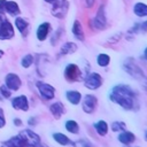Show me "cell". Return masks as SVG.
Listing matches in <instances>:
<instances>
[{
  "instance_id": "6da1fadb",
  "label": "cell",
  "mask_w": 147,
  "mask_h": 147,
  "mask_svg": "<svg viewBox=\"0 0 147 147\" xmlns=\"http://www.w3.org/2000/svg\"><path fill=\"white\" fill-rule=\"evenodd\" d=\"M109 100L122 107L124 110H137L139 108L137 93L131 86L125 84L115 85L109 92Z\"/></svg>"
},
{
  "instance_id": "7a4b0ae2",
  "label": "cell",
  "mask_w": 147,
  "mask_h": 147,
  "mask_svg": "<svg viewBox=\"0 0 147 147\" xmlns=\"http://www.w3.org/2000/svg\"><path fill=\"white\" fill-rule=\"evenodd\" d=\"M123 69H124V71H125L127 75H130V76H131L132 78H134V79L141 80V79L145 78L144 71L141 70V68L136 63L134 59H132V57L125 59V61L123 62Z\"/></svg>"
},
{
  "instance_id": "3957f363",
  "label": "cell",
  "mask_w": 147,
  "mask_h": 147,
  "mask_svg": "<svg viewBox=\"0 0 147 147\" xmlns=\"http://www.w3.org/2000/svg\"><path fill=\"white\" fill-rule=\"evenodd\" d=\"M64 77L68 82H80L83 80V74L79 67L75 63H69L64 69Z\"/></svg>"
},
{
  "instance_id": "277c9868",
  "label": "cell",
  "mask_w": 147,
  "mask_h": 147,
  "mask_svg": "<svg viewBox=\"0 0 147 147\" xmlns=\"http://www.w3.org/2000/svg\"><path fill=\"white\" fill-rule=\"evenodd\" d=\"M52 7V15L55 16L56 18H63L67 15L68 8H69V2L67 0H54Z\"/></svg>"
},
{
  "instance_id": "5b68a950",
  "label": "cell",
  "mask_w": 147,
  "mask_h": 147,
  "mask_svg": "<svg viewBox=\"0 0 147 147\" xmlns=\"http://www.w3.org/2000/svg\"><path fill=\"white\" fill-rule=\"evenodd\" d=\"M102 77L98 72H90L84 79V86L91 91H94L102 85Z\"/></svg>"
},
{
  "instance_id": "8992f818",
  "label": "cell",
  "mask_w": 147,
  "mask_h": 147,
  "mask_svg": "<svg viewBox=\"0 0 147 147\" xmlns=\"http://www.w3.org/2000/svg\"><path fill=\"white\" fill-rule=\"evenodd\" d=\"M15 34L13 25L7 21V18L0 14V39H10Z\"/></svg>"
},
{
  "instance_id": "52a82bcc",
  "label": "cell",
  "mask_w": 147,
  "mask_h": 147,
  "mask_svg": "<svg viewBox=\"0 0 147 147\" xmlns=\"http://www.w3.org/2000/svg\"><path fill=\"white\" fill-rule=\"evenodd\" d=\"M82 103V109L84 113L86 114H92L95 111L96 106H98V99L95 95L93 94H86L83 98V101H80Z\"/></svg>"
},
{
  "instance_id": "ba28073f",
  "label": "cell",
  "mask_w": 147,
  "mask_h": 147,
  "mask_svg": "<svg viewBox=\"0 0 147 147\" xmlns=\"http://www.w3.org/2000/svg\"><path fill=\"white\" fill-rule=\"evenodd\" d=\"M20 137L25 141V144L30 147H36L40 144V138L37 133L31 130H23L20 132Z\"/></svg>"
},
{
  "instance_id": "9c48e42d",
  "label": "cell",
  "mask_w": 147,
  "mask_h": 147,
  "mask_svg": "<svg viewBox=\"0 0 147 147\" xmlns=\"http://www.w3.org/2000/svg\"><path fill=\"white\" fill-rule=\"evenodd\" d=\"M37 88L39 91V94L42 96V99L45 100H52L55 96V88L47 84V83H42V82H37Z\"/></svg>"
},
{
  "instance_id": "30bf717a",
  "label": "cell",
  "mask_w": 147,
  "mask_h": 147,
  "mask_svg": "<svg viewBox=\"0 0 147 147\" xmlns=\"http://www.w3.org/2000/svg\"><path fill=\"white\" fill-rule=\"evenodd\" d=\"M93 23H94V26L99 30H102L106 28L107 18H106V13H105V6H100V8L93 20Z\"/></svg>"
},
{
  "instance_id": "8fae6325",
  "label": "cell",
  "mask_w": 147,
  "mask_h": 147,
  "mask_svg": "<svg viewBox=\"0 0 147 147\" xmlns=\"http://www.w3.org/2000/svg\"><path fill=\"white\" fill-rule=\"evenodd\" d=\"M6 86L9 90L13 91H17L21 87V79L17 75L15 74H8L6 76Z\"/></svg>"
},
{
  "instance_id": "7c38bea8",
  "label": "cell",
  "mask_w": 147,
  "mask_h": 147,
  "mask_svg": "<svg viewBox=\"0 0 147 147\" xmlns=\"http://www.w3.org/2000/svg\"><path fill=\"white\" fill-rule=\"evenodd\" d=\"M11 106L15 109L23 110V111H26L29 109V102H28V99L25 95H20V96L14 98L11 100Z\"/></svg>"
},
{
  "instance_id": "4fadbf2b",
  "label": "cell",
  "mask_w": 147,
  "mask_h": 147,
  "mask_svg": "<svg viewBox=\"0 0 147 147\" xmlns=\"http://www.w3.org/2000/svg\"><path fill=\"white\" fill-rule=\"evenodd\" d=\"M49 110H51V114H52L56 119L61 118V116H62L63 114H65V107H64V105H63L62 102H60V101H55L54 103H52L51 107H49Z\"/></svg>"
},
{
  "instance_id": "5bb4252c",
  "label": "cell",
  "mask_w": 147,
  "mask_h": 147,
  "mask_svg": "<svg viewBox=\"0 0 147 147\" xmlns=\"http://www.w3.org/2000/svg\"><path fill=\"white\" fill-rule=\"evenodd\" d=\"M117 140L123 145H131V144H133L136 141V136L131 131L124 130V131L119 132V134L117 137Z\"/></svg>"
},
{
  "instance_id": "9a60e30c",
  "label": "cell",
  "mask_w": 147,
  "mask_h": 147,
  "mask_svg": "<svg viewBox=\"0 0 147 147\" xmlns=\"http://www.w3.org/2000/svg\"><path fill=\"white\" fill-rule=\"evenodd\" d=\"M65 98L74 106L79 105L80 101H82V94H80V92H78L76 90H69V91H67L65 92Z\"/></svg>"
},
{
  "instance_id": "2e32d148",
  "label": "cell",
  "mask_w": 147,
  "mask_h": 147,
  "mask_svg": "<svg viewBox=\"0 0 147 147\" xmlns=\"http://www.w3.org/2000/svg\"><path fill=\"white\" fill-rule=\"evenodd\" d=\"M93 127H94L95 132H96L100 137H105V136L108 133V130H109L108 123H107L106 121H102V119H100V121H98L96 123H94Z\"/></svg>"
},
{
  "instance_id": "e0dca14e",
  "label": "cell",
  "mask_w": 147,
  "mask_h": 147,
  "mask_svg": "<svg viewBox=\"0 0 147 147\" xmlns=\"http://www.w3.org/2000/svg\"><path fill=\"white\" fill-rule=\"evenodd\" d=\"M51 30V24L45 22V23H41L39 26H38V30H37V38L39 40H45L46 37L48 36V32Z\"/></svg>"
},
{
  "instance_id": "ac0fdd59",
  "label": "cell",
  "mask_w": 147,
  "mask_h": 147,
  "mask_svg": "<svg viewBox=\"0 0 147 147\" xmlns=\"http://www.w3.org/2000/svg\"><path fill=\"white\" fill-rule=\"evenodd\" d=\"M71 30H72L74 36H75L78 40H84V39H85V37H84V31H83V26H82V24H80V22H79L78 20H76V21L74 22Z\"/></svg>"
},
{
  "instance_id": "d6986e66",
  "label": "cell",
  "mask_w": 147,
  "mask_h": 147,
  "mask_svg": "<svg viewBox=\"0 0 147 147\" xmlns=\"http://www.w3.org/2000/svg\"><path fill=\"white\" fill-rule=\"evenodd\" d=\"M53 139L57 144H60L61 146H67V145H71L72 144V141L69 139V137L65 136V134H63V133H61V132L53 133Z\"/></svg>"
},
{
  "instance_id": "ffe728a7",
  "label": "cell",
  "mask_w": 147,
  "mask_h": 147,
  "mask_svg": "<svg viewBox=\"0 0 147 147\" xmlns=\"http://www.w3.org/2000/svg\"><path fill=\"white\" fill-rule=\"evenodd\" d=\"M76 51H77V45L75 42L68 41V42H65V44L62 45L60 53H61V55H67V54H72Z\"/></svg>"
},
{
  "instance_id": "44dd1931",
  "label": "cell",
  "mask_w": 147,
  "mask_h": 147,
  "mask_svg": "<svg viewBox=\"0 0 147 147\" xmlns=\"http://www.w3.org/2000/svg\"><path fill=\"white\" fill-rule=\"evenodd\" d=\"M64 127L68 132L72 133V134H78L79 133V125L76 121L74 119H68L65 123H64Z\"/></svg>"
},
{
  "instance_id": "7402d4cb",
  "label": "cell",
  "mask_w": 147,
  "mask_h": 147,
  "mask_svg": "<svg viewBox=\"0 0 147 147\" xmlns=\"http://www.w3.org/2000/svg\"><path fill=\"white\" fill-rule=\"evenodd\" d=\"M133 13L138 17H145V16H147V5H145L142 2L136 3L134 7H133Z\"/></svg>"
},
{
  "instance_id": "603a6c76",
  "label": "cell",
  "mask_w": 147,
  "mask_h": 147,
  "mask_svg": "<svg viewBox=\"0 0 147 147\" xmlns=\"http://www.w3.org/2000/svg\"><path fill=\"white\" fill-rule=\"evenodd\" d=\"M15 25H16V28L20 30V32H21L23 36L26 34V31H28V22H26L25 20H23V18H21V17H17V18L15 20Z\"/></svg>"
},
{
  "instance_id": "cb8c5ba5",
  "label": "cell",
  "mask_w": 147,
  "mask_h": 147,
  "mask_svg": "<svg viewBox=\"0 0 147 147\" xmlns=\"http://www.w3.org/2000/svg\"><path fill=\"white\" fill-rule=\"evenodd\" d=\"M96 62H98V64H99L100 67L105 68V67H107V65L109 64V62H110V56H109L108 54H106V53H100V54L98 55V57H96Z\"/></svg>"
},
{
  "instance_id": "d4e9b609",
  "label": "cell",
  "mask_w": 147,
  "mask_h": 147,
  "mask_svg": "<svg viewBox=\"0 0 147 147\" xmlns=\"http://www.w3.org/2000/svg\"><path fill=\"white\" fill-rule=\"evenodd\" d=\"M6 11H8L11 15H17L20 13V8L16 2L14 1H6Z\"/></svg>"
},
{
  "instance_id": "484cf974",
  "label": "cell",
  "mask_w": 147,
  "mask_h": 147,
  "mask_svg": "<svg viewBox=\"0 0 147 147\" xmlns=\"http://www.w3.org/2000/svg\"><path fill=\"white\" fill-rule=\"evenodd\" d=\"M110 129L114 132H122V131L126 130V124L122 121H115L110 124Z\"/></svg>"
},
{
  "instance_id": "4316f807",
  "label": "cell",
  "mask_w": 147,
  "mask_h": 147,
  "mask_svg": "<svg viewBox=\"0 0 147 147\" xmlns=\"http://www.w3.org/2000/svg\"><path fill=\"white\" fill-rule=\"evenodd\" d=\"M32 62H33V56H32L31 54H28V55H25V56L22 59V65H23L24 68H29V67L32 64Z\"/></svg>"
},
{
  "instance_id": "83f0119b",
  "label": "cell",
  "mask_w": 147,
  "mask_h": 147,
  "mask_svg": "<svg viewBox=\"0 0 147 147\" xmlns=\"http://www.w3.org/2000/svg\"><path fill=\"white\" fill-rule=\"evenodd\" d=\"M72 147H93L87 140H78V141H72Z\"/></svg>"
},
{
  "instance_id": "f1b7e54d",
  "label": "cell",
  "mask_w": 147,
  "mask_h": 147,
  "mask_svg": "<svg viewBox=\"0 0 147 147\" xmlns=\"http://www.w3.org/2000/svg\"><path fill=\"white\" fill-rule=\"evenodd\" d=\"M0 91H1L2 98H9V96H10V92H9V90L7 88V86L2 85V86L0 87Z\"/></svg>"
},
{
  "instance_id": "f546056e",
  "label": "cell",
  "mask_w": 147,
  "mask_h": 147,
  "mask_svg": "<svg viewBox=\"0 0 147 147\" xmlns=\"http://www.w3.org/2000/svg\"><path fill=\"white\" fill-rule=\"evenodd\" d=\"M121 37H122V33H121V32H119V33H116L115 36H113V38H109V39L107 40V42H110V44L116 42L117 40H119V39H121Z\"/></svg>"
},
{
  "instance_id": "4dcf8cb0",
  "label": "cell",
  "mask_w": 147,
  "mask_h": 147,
  "mask_svg": "<svg viewBox=\"0 0 147 147\" xmlns=\"http://www.w3.org/2000/svg\"><path fill=\"white\" fill-rule=\"evenodd\" d=\"M6 11V0H0V14Z\"/></svg>"
},
{
  "instance_id": "1f68e13d",
  "label": "cell",
  "mask_w": 147,
  "mask_h": 147,
  "mask_svg": "<svg viewBox=\"0 0 147 147\" xmlns=\"http://www.w3.org/2000/svg\"><path fill=\"white\" fill-rule=\"evenodd\" d=\"M140 30H142L144 32H146V31H147V21H145L144 23H141V24H140Z\"/></svg>"
},
{
  "instance_id": "d6a6232c",
  "label": "cell",
  "mask_w": 147,
  "mask_h": 147,
  "mask_svg": "<svg viewBox=\"0 0 147 147\" xmlns=\"http://www.w3.org/2000/svg\"><path fill=\"white\" fill-rule=\"evenodd\" d=\"M141 85H142L144 91H145V92H146V94H147V78H144V80H142Z\"/></svg>"
},
{
  "instance_id": "836d02e7",
  "label": "cell",
  "mask_w": 147,
  "mask_h": 147,
  "mask_svg": "<svg viewBox=\"0 0 147 147\" xmlns=\"http://www.w3.org/2000/svg\"><path fill=\"white\" fill-rule=\"evenodd\" d=\"M94 1H95V0H85V2H86V7L91 8V7L94 5Z\"/></svg>"
},
{
  "instance_id": "e575fe53",
  "label": "cell",
  "mask_w": 147,
  "mask_h": 147,
  "mask_svg": "<svg viewBox=\"0 0 147 147\" xmlns=\"http://www.w3.org/2000/svg\"><path fill=\"white\" fill-rule=\"evenodd\" d=\"M0 110H1V109H0ZM5 124H6V121H5V118H3V116L1 115V111H0V127H2Z\"/></svg>"
},
{
  "instance_id": "d590c367",
  "label": "cell",
  "mask_w": 147,
  "mask_h": 147,
  "mask_svg": "<svg viewBox=\"0 0 147 147\" xmlns=\"http://www.w3.org/2000/svg\"><path fill=\"white\" fill-rule=\"evenodd\" d=\"M14 124H15L16 126H20V125H22V121H21L20 118H15V119H14Z\"/></svg>"
},
{
  "instance_id": "8d00e7d4",
  "label": "cell",
  "mask_w": 147,
  "mask_h": 147,
  "mask_svg": "<svg viewBox=\"0 0 147 147\" xmlns=\"http://www.w3.org/2000/svg\"><path fill=\"white\" fill-rule=\"evenodd\" d=\"M34 119H36L34 117H31V118H30V121H29V124H30V125H33V124H36V121H34Z\"/></svg>"
},
{
  "instance_id": "74e56055",
  "label": "cell",
  "mask_w": 147,
  "mask_h": 147,
  "mask_svg": "<svg viewBox=\"0 0 147 147\" xmlns=\"http://www.w3.org/2000/svg\"><path fill=\"white\" fill-rule=\"evenodd\" d=\"M144 56H145V59L147 60V47H146L145 51H144Z\"/></svg>"
},
{
  "instance_id": "f35d334b",
  "label": "cell",
  "mask_w": 147,
  "mask_h": 147,
  "mask_svg": "<svg viewBox=\"0 0 147 147\" xmlns=\"http://www.w3.org/2000/svg\"><path fill=\"white\" fill-rule=\"evenodd\" d=\"M144 138H145V140L147 141V129L145 130V133H144Z\"/></svg>"
},
{
  "instance_id": "ab89813d",
  "label": "cell",
  "mask_w": 147,
  "mask_h": 147,
  "mask_svg": "<svg viewBox=\"0 0 147 147\" xmlns=\"http://www.w3.org/2000/svg\"><path fill=\"white\" fill-rule=\"evenodd\" d=\"M36 147H47V146H45V145H41V144H39L38 146H36Z\"/></svg>"
},
{
  "instance_id": "60d3db41",
  "label": "cell",
  "mask_w": 147,
  "mask_h": 147,
  "mask_svg": "<svg viewBox=\"0 0 147 147\" xmlns=\"http://www.w3.org/2000/svg\"><path fill=\"white\" fill-rule=\"evenodd\" d=\"M45 1H46V2H51V3H52L54 0H45Z\"/></svg>"
},
{
  "instance_id": "b9f144b4",
  "label": "cell",
  "mask_w": 147,
  "mask_h": 147,
  "mask_svg": "<svg viewBox=\"0 0 147 147\" xmlns=\"http://www.w3.org/2000/svg\"><path fill=\"white\" fill-rule=\"evenodd\" d=\"M2 53H3V52H2V51H0V57H1V55H2Z\"/></svg>"
},
{
  "instance_id": "7bdbcfd3",
  "label": "cell",
  "mask_w": 147,
  "mask_h": 147,
  "mask_svg": "<svg viewBox=\"0 0 147 147\" xmlns=\"http://www.w3.org/2000/svg\"><path fill=\"white\" fill-rule=\"evenodd\" d=\"M124 147H130V145H124Z\"/></svg>"
},
{
  "instance_id": "ee69618b",
  "label": "cell",
  "mask_w": 147,
  "mask_h": 147,
  "mask_svg": "<svg viewBox=\"0 0 147 147\" xmlns=\"http://www.w3.org/2000/svg\"><path fill=\"white\" fill-rule=\"evenodd\" d=\"M1 99H2V96H1V95H0V100H1Z\"/></svg>"
}]
</instances>
